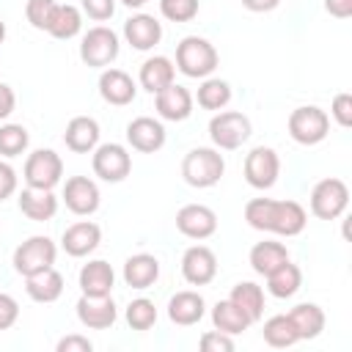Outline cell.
<instances>
[{"instance_id":"obj_44","label":"cell","mask_w":352,"mask_h":352,"mask_svg":"<svg viewBox=\"0 0 352 352\" xmlns=\"http://www.w3.org/2000/svg\"><path fill=\"white\" fill-rule=\"evenodd\" d=\"M16 319H19V302H16L11 294L0 292V330L14 327Z\"/></svg>"},{"instance_id":"obj_16","label":"cell","mask_w":352,"mask_h":352,"mask_svg":"<svg viewBox=\"0 0 352 352\" xmlns=\"http://www.w3.org/2000/svg\"><path fill=\"white\" fill-rule=\"evenodd\" d=\"M308 223V212L297 201H272L270 228L278 236H297Z\"/></svg>"},{"instance_id":"obj_12","label":"cell","mask_w":352,"mask_h":352,"mask_svg":"<svg viewBox=\"0 0 352 352\" xmlns=\"http://www.w3.org/2000/svg\"><path fill=\"white\" fill-rule=\"evenodd\" d=\"M176 228L190 239H209L217 231V214L204 204H187L176 212Z\"/></svg>"},{"instance_id":"obj_7","label":"cell","mask_w":352,"mask_h":352,"mask_svg":"<svg viewBox=\"0 0 352 352\" xmlns=\"http://www.w3.org/2000/svg\"><path fill=\"white\" fill-rule=\"evenodd\" d=\"M349 206V187L341 179H322L311 190V212L319 220H336Z\"/></svg>"},{"instance_id":"obj_4","label":"cell","mask_w":352,"mask_h":352,"mask_svg":"<svg viewBox=\"0 0 352 352\" xmlns=\"http://www.w3.org/2000/svg\"><path fill=\"white\" fill-rule=\"evenodd\" d=\"M330 132V116L316 104H302L289 116V135L300 146H316Z\"/></svg>"},{"instance_id":"obj_34","label":"cell","mask_w":352,"mask_h":352,"mask_svg":"<svg viewBox=\"0 0 352 352\" xmlns=\"http://www.w3.org/2000/svg\"><path fill=\"white\" fill-rule=\"evenodd\" d=\"M261 333H264V341H267L270 346H275V349H286V346H292V344L300 341V336H297V330H294L289 314L270 316V319L264 322V330H261Z\"/></svg>"},{"instance_id":"obj_35","label":"cell","mask_w":352,"mask_h":352,"mask_svg":"<svg viewBox=\"0 0 352 352\" xmlns=\"http://www.w3.org/2000/svg\"><path fill=\"white\" fill-rule=\"evenodd\" d=\"M195 99L204 110H223L231 102V85L220 77H204V82L198 85Z\"/></svg>"},{"instance_id":"obj_23","label":"cell","mask_w":352,"mask_h":352,"mask_svg":"<svg viewBox=\"0 0 352 352\" xmlns=\"http://www.w3.org/2000/svg\"><path fill=\"white\" fill-rule=\"evenodd\" d=\"M113 283H116V272L107 261L102 258H94L88 264H82L80 270V289L82 294L88 297H104L113 292Z\"/></svg>"},{"instance_id":"obj_43","label":"cell","mask_w":352,"mask_h":352,"mask_svg":"<svg viewBox=\"0 0 352 352\" xmlns=\"http://www.w3.org/2000/svg\"><path fill=\"white\" fill-rule=\"evenodd\" d=\"M82 14H88L94 22H104L116 14V0H80Z\"/></svg>"},{"instance_id":"obj_51","label":"cell","mask_w":352,"mask_h":352,"mask_svg":"<svg viewBox=\"0 0 352 352\" xmlns=\"http://www.w3.org/2000/svg\"><path fill=\"white\" fill-rule=\"evenodd\" d=\"M3 41H6V22L0 19V44H3Z\"/></svg>"},{"instance_id":"obj_13","label":"cell","mask_w":352,"mask_h":352,"mask_svg":"<svg viewBox=\"0 0 352 352\" xmlns=\"http://www.w3.org/2000/svg\"><path fill=\"white\" fill-rule=\"evenodd\" d=\"M63 201H66L69 212H74L80 217H88L99 209V187L88 176H72L63 184Z\"/></svg>"},{"instance_id":"obj_49","label":"cell","mask_w":352,"mask_h":352,"mask_svg":"<svg viewBox=\"0 0 352 352\" xmlns=\"http://www.w3.org/2000/svg\"><path fill=\"white\" fill-rule=\"evenodd\" d=\"M242 6H245L248 11H256V14H267V11L278 8V6H280V0H242Z\"/></svg>"},{"instance_id":"obj_6","label":"cell","mask_w":352,"mask_h":352,"mask_svg":"<svg viewBox=\"0 0 352 352\" xmlns=\"http://www.w3.org/2000/svg\"><path fill=\"white\" fill-rule=\"evenodd\" d=\"M209 138L217 148L234 151L250 138V118L239 110H223L209 121Z\"/></svg>"},{"instance_id":"obj_46","label":"cell","mask_w":352,"mask_h":352,"mask_svg":"<svg viewBox=\"0 0 352 352\" xmlns=\"http://www.w3.org/2000/svg\"><path fill=\"white\" fill-rule=\"evenodd\" d=\"M16 192V170L8 162H0V201L11 198Z\"/></svg>"},{"instance_id":"obj_50","label":"cell","mask_w":352,"mask_h":352,"mask_svg":"<svg viewBox=\"0 0 352 352\" xmlns=\"http://www.w3.org/2000/svg\"><path fill=\"white\" fill-rule=\"evenodd\" d=\"M126 8H143L146 3H151V0H121Z\"/></svg>"},{"instance_id":"obj_19","label":"cell","mask_w":352,"mask_h":352,"mask_svg":"<svg viewBox=\"0 0 352 352\" xmlns=\"http://www.w3.org/2000/svg\"><path fill=\"white\" fill-rule=\"evenodd\" d=\"M154 107H157L160 118H165V121H184L192 113V94L184 85L170 82L168 88L154 94Z\"/></svg>"},{"instance_id":"obj_42","label":"cell","mask_w":352,"mask_h":352,"mask_svg":"<svg viewBox=\"0 0 352 352\" xmlns=\"http://www.w3.org/2000/svg\"><path fill=\"white\" fill-rule=\"evenodd\" d=\"M330 116L338 121V126L349 129L352 126V96L349 94H336V99L330 104Z\"/></svg>"},{"instance_id":"obj_39","label":"cell","mask_w":352,"mask_h":352,"mask_svg":"<svg viewBox=\"0 0 352 352\" xmlns=\"http://www.w3.org/2000/svg\"><path fill=\"white\" fill-rule=\"evenodd\" d=\"M160 11L170 22H190L198 16V0H160Z\"/></svg>"},{"instance_id":"obj_32","label":"cell","mask_w":352,"mask_h":352,"mask_svg":"<svg viewBox=\"0 0 352 352\" xmlns=\"http://www.w3.org/2000/svg\"><path fill=\"white\" fill-rule=\"evenodd\" d=\"M228 300H231L236 308H242L250 322H258L261 314H264V292H261V286H256L253 280H239V283L231 289Z\"/></svg>"},{"instance_id":"obj_30","label":"cell","mask_w":352,"mask_h":352,"mask_svg":"<svg viewBox=\"0 0 352 352\" xmlns=\"http://www.w3.org/2000/svg\"><path fill=\"white\" fill-rule=\"evenodd\" d=\"M300 286H302V272H300V267L292 264V261H283L278 270H272V272L267 275V292H270L272 297H278V300L294 297V294L300 292Z\"/></svg>"},{"instance_id":"obj_5","label":"cell","mask_w":352,"mask_h":352,"mask_svg":"<svg viewBox=\"0 0 352 352\" xmlns=\"http://www.w3.org/2000/svg\"><path fill=\"white\" fill-rule=\"evenodd\" d=\"M118 50H121L118 33L110 30L107 25L91 28V30L82 36V41H80V58H82L85 66H94V69L110 66V63L118 58Z\"/></svg>"},{"instance_id":"obj_24","label":"cell","mask_w":352,"mask_h":352,"mask_svg":"<svg viewBox=\"0 0 352 352\" xmlns=\"http://www.w3.org/2000/svg\"><path fill=\"white\" fill-rule=\"evenodd\" d=\"M19 212H22L28 220H36V223L52 220L55 212H58V198L52 195V190L25 187V190L19 192Z\"/></svg>"},{"instance_id":"obj_17","label":"cell","mask_w":352,"mask_h":352,"mask_svg":"<svg viewBox=\"0 0 352 352\" xmlns=\"http://www.w3.org/2000/svg\"><path fill=\"white\" fill-rule=\"evenodd\" d=\"M99 242H102V228H99L96 223H91V220L72 223V226L63 231V236H60L63 250H66L69 256H74V258H82V256L94 253V250L99 248Z\"/></svg>"},{"instance_id":"obj_8","label":"cell","mask_w":352,"mask_h":352,"mask_svg":"<svg viewBox=\"0 0 352 352\" xmlns=\"http://www.w3.org/2000/svg\"><path fill=\"white\" fill-rule=\"evenodd\" d=\"M63 176V160L52 148H36L25 160V184L36 190H52L60 184Z\"/></svg>"},{"instance_id":"obj_28","label":"cell","mask_w":352,"mask_h":352,"mask_svg":"<svg viewBox=\"0 0 352 352\" xmlns=\"http://www.w3.org/2000/svg\"><path fill=\"white\" fill-rule=\"evenodd\" d=\"M283 261H289V250H286V245H280V242H272V239H264V242H256L253 248H250V267H253V272H258V275H270L272 270H278Z\"/></svg>"},{"instance_id":"obj_33","label":"cell","mask_w":352,"mask_h":352,"mask_svg":"<svg viewBox=\"0 0 352 352\" xmlns=\"http://www.w3.org/2000/svg\"><path fill=\"white\" fill-rule=\"evenodd\" d=\"M80 28H82V14H80V8L69 6V3H58L47 33L55 36V38H60V41H69V38H74V36L80 33Z\"/></svg>"},{"instance_id":"obj_36","label":"cell","mask_w":352,"mask_h":352,"mask_svg":"<svg viewBox=\"0 0 352 352\" xmlns=\"http://www.w3.org/2000/svg\"><path fill=\"white\" fill-rule=\"evenodd\" d=\"M30 143V135L22 124H3L0 126V154L3 157H19Z\"/></svg>"},{"instance_id":"obj_2","label":"cell","mask_w":352,"mask_h":352,"mask_svg":"<svg viewBox=\"0 0 352 352\" xmlns=\"http://www.w3.org/2000/svg\"><path fill=\"white\" fill-rule=\"evenodd\" d=\"M217 63H220V58H217L214 44H209L201 36H187L176 47V69L184 77L204 80L217 69Z\"/></svg>"},{"instance_id":"obj_29","label":"cell","mask_w":352,"mask_h":352,"mask_svg":"<svg viewBox=\"0 0 352 352\" xmlns=\"http://www.w3.org/2000/svg\"><path fill=\"white\" fill-rule=\"evenodd\" d=\"M289 319L300 336V341H308V338H316L322 330H324V311L316 305V302H300L289 311Z\"/></svg>"},{"instance_id":"obj_1","label":"cell","mask_w":352,"mask_h":352,"mask_svg":"<svg viewBox=\"0 0 352 352\" xmlns=\"http://www.w3.org/2000/svg\"><path fill=\"white\" fill-rule=\"evenodd\" d=\"M226 173V160L217 148H206V146H198L192 151L184 154L182 160V176L190 187H214Z\"/></svg>"},{"instance_id":"obj_26","label":"cell","mask_w":352,"mask_h":352,"mask_svg":"<svg viewBox=\"0 0 352 352\" xmlns=\"http://www.w3.org/2000/svg\"><path fill=\"white\" fill-rule=\"evenodd\" d=\"M173 77H176V66L165 55H154L140 66V88H146L148 94H160L173 82Z\"/></svg>"},{"instance_id":"obj_21","label":"cell","mask_w":352,"mask_h":352,"mask_svg":"<svg viewBox=\"0 0 352 352\" xmlns=\"http://www.w3.org/2000/svg\"><path fill=\"white\" fill-rule=\"evenodd\" d=\"M63 143L66 148H72L74 154H88L99 146V124L96 118L91 116H74L69 124H66V132H63Z\"/></svg>"},{"instance_id":"obj_37","label":"cell","mask_w":352,"mask_h":352,"mask_svg":"<svg viewBox=\"0 0 352 352\" xmlns=\"http://www.w3.org/2000/svg\"><path fill=\"white\" fill-rule=\"evenodd\" d=\"M157 322V305L148 297H138L126 305V324L132 330H148Z\"/></svg>"},{"instance_id":"obj_27","label":"cell","mask_w":352,"mask_h":352,"mask_svg":"<svg viewBox=\"0 0 352 352\" xmlns=\"http://www.w3.org/2000/svg\"><path fill=\"white\" fill-rule=\"evenodd\" d=\"M25 292L36 302H55L63 294V275L55 267H50L44 272H36V275L25 278Z\"/></svg>"},{"instance_id":"obj_3","label":"cell","mask_w":352,"mask_h":352,"mask_svg":"<svg viewBox=\"0 0 352 352\" xmlns=\"http://www.w3.org/2000/svg\"><path fill=\"white\" fill-rule=\"evenodd\" d=\"M55 256H58V248L50 236L44 234H36V236H28L16 250H14V270L22 275V278H30L36 272H44L55 264Z\"/></svg>"},{"instance_id":"obj_22","label":"cell","mask_w":352,"mask_h":352,"mask_svg":"<svg viewBox=\"0 0 352 352\" xmlns=\"http://www.w3.org/2000/svg\"><path fill=\"white\" fill-rule=\"evenodd\" d=\"M204 311H206V302L198 292H176L170 300H168V319L173 324H182V327H190V324H198L204 319Z\"/></svg>"},{"instance_id":"obj_18","label":"cell","mask_w":352,"mask_h":352,"mask_svg":"<svg viewBox=\"0 0 352 352\" xmlns=\"http://www.w3.org/2000/svg\"><path fill=\"white\" fill-rule=\"evenodd\" d=\"M135 94H138V85H135V80L126 72H121V69H104L99 74V96L107 104L124 107V104L135 102Z\"/></svg>"},{"instance_id":"obj_20","label":"cell","mask_w":352,"mask_h":352,"mask_svg":"<svg viewBox=\"0 0 352 352\" xmlns=\"http://www.w3.org/2000/svg\"><path fill=\"white\" fill-rule=\"evenodd\" d=\"M124 38L129 47H135L140 52L154 50L162 38V25L151 14H135L124 22Z\"/></svg>"},{"instance_id":"obj_40","label":"cell","mask_w":352,"mask_h":352,"mask_svg":"<svg viewBox=\"0 0 352 352\" xmlns=\"http://www.w3.org/2000/svg\"><path fill=\"white\" fill-rule=\"evenodd\" d=\"M270 212H272V198H253L245 206V220L250 228L267 231L270 228Z\"/></svg>"},{"instance_id":"obj_25","label":"cell","mask_w":352,"mask_h":352,"mask_svg":"<svg viewBox=\"0 0 352 352\" xmlns=\"http://www.w3.org/2000/svg\"><path fill=\"white\" fill-rule=\"evenodd\" d=\"M160 278V261L151 253H135L124 261V283L132 289H148Z\"/></svg>"},{"instance_id":"obj_48","label":"cell","mask_w":352,"mask_h":352,"mask_svg":"<svg viewBox=\"0 0 352 352\" xmlns=\"http://www.w3.org/2000/svg\"><path fill=\"white\" fill-rule=\"evenodd\" d=\"M324 11L336 19H349L352 16V0H324Z\"/></svg>"},{"instance_id":"obj_14","label":"cell","mask_w":352,"mask_h":352,"mask_svg":"<svg viewBox=\"0 0 352 352\" xmlns=\"http://www.w3.org/2000/svg\"><path fill=\"white\" fill-rule=\"evenodd\" d=\"M77 319L88 330H107L118 319V311H116V302H113L110 294H104V297H88V294H82L77 300Z\"/></svg>"},{"instance_id":"obj_11","label":"cell","mask_w":352,"mask_h":352,"mask_svg":"<svg viewBox=\"0 0 352 352\" xmlns=\"http://www.w3.org/2000/svg\"><path fill=\"white\" fill-rule=\"evenodd\" d=\"M182 275L190 286H206L217 275V256L206 245H192L182 256Z\"/></svg>"},{"instance_id":"obj_10","label":"cell","mask_w":352,"mask_h":352,"mask_svg":"<svg viewBox=\"0 0 352 352\" xmlns=\"http://www.w3.org/2000/svg\"><path fill=\"white\" fill-rule=\"evenodd\" d=\"M280 176V160L275 154V148L270 146H256L248 157H245V179L250 187L256 190H270Z\"/></svg>"},{"instance_id":"obj_9","label":"cell","mask_w":352,"mask_h":352,"mask_svg":"<svg viewBox=\"0 0 352 352\" xmlns=\"http://www.w3.org/2000/svg\"><path fill=\"white\" fill-rule=\"evenodd\" d=\"M91 165H94V173H96L102 182L116 184V182H124V179L129 176V170H132V157H129V151H126L121 143H102V146L94 148Z\"/></svg>"},{"instance_id":"obj_45","label":"cell","mask_w":352,"mask_h":352,"mask_svg":"<svg viewBox=\"0 0 352 352\" xmlns=\"http://www.w3.org/2000/svg\"><path fill=\"white\" fill-rule=\"evenodd\" d=\"M58 352H91L94 349V344L85 338V336H77V333H72V336H63L60 341H58V346H55Z\"/></svg>"},{"instance_id":"obj_41","label":"cell","mask_w":352,"mask_h":352,"mask_svg":"<svg viewBox=\"0 0 352 352\" xmlns=\"http://www.w3.org/2000/svg\"><path fill=\"white\" fill-rule=\"evenodd\" d=\"M201 349L204 352H231L234 349V338L228 333H220V330H209L201 336Z\"/></svg>"},{"instance_id":"obj_31","label":"cell","mask_w":352,"mask_h":352,"mask_svg":"<svg viewBox=\"0 0 352 352\" xmlns=\"http://www.w3.org/2000/svg\"><path fill=\"white\" fill-rule=\"evenodd\" d=\"M212 324H214V330H220V333L239 336V333H245L253 322H250L248 314H245L242 308H236L231 300H220V302H214V308H212Z\"/></svg>"},{"instance_id":"obj_38","label":"cell","mask_w":352,"mask_h":352,"mask_svg":"<svg viewBox=\"0 0 352 352\" xmlns=\"http://www.w3.org/2000/svg\"><path fill=\"white\" fill-rule=\"evenodd\" d=\"M55 8H58L55 0H28V6H25V16H28V22H30L36 30H47L50 22H52Z\"/></svg>"},{"instance_id":"obj_15","label":"cell","mask_w":352,"mask_h":352,"mask_svg":"<svg viewBox=\"0 0 352 352\" xmlns=\"http://www.w3.org/2000/svg\"><path fill=\"white\" fill-rule=\"evenodd\" d=\"M126 140L135 151L154 154L165 146V126L151 116H138L126 124Z\"/></svg>"},{"instance_id":"obj_47","label":"cell","mask_w":352,"mask_h":352,"mask_svg":"<svg viewBox=\"0 0 352 352\" xmlns=\"http://www.w3.org/2000/svg\"><path fill=\"white\" fill-rule=\"evenodd\" d=\"M14 107H16V94H14V88L6 85V82H0V121L8 118V116L14 113Z\"/></svg>"}]
</instances>
